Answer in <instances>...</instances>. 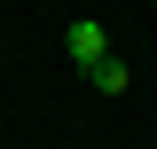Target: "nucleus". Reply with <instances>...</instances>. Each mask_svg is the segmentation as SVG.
Wrapping results in <instances>:
<instances>
[{"label": "nucleus", "mask_w": 157, "mask_h": 149, "mask_svg": "<svg viewBox=\"0 0 157 149\" xmlns=\"http://www.w3.org/2000/svg\"><path fill=\"white\" fill-rule=\"evenodd\" d=\"M86 78H94V94H126V86H134V71H126L118 55H102V63H94Z\"/></svg>", "instance_id": "f03ea898"}, {"label": "nucleus", "mask_w": 157, "mask_h": 149, "mask_svg": "<svg viewBox=\"0 0 157 149\" xmlns=\"http://www.w3.org/2000/svg\"><path fill=\"white\" fill-rule=\"evenodd\" d=\"M63 47H71V63H78V71H94V63L110 55V32H102L94 16H78L71 32H63Z\"/></svg>", "instance_id": "f257e3e1"}]
</instances>
